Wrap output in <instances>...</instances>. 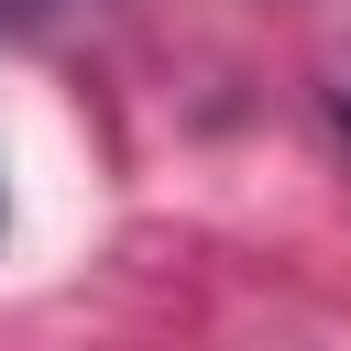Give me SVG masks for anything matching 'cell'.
I'll return each instance as SVG.
<instances>
[{"label":"cell","mask_w":351,"mask_h":351,"mask_svg":"<svg viewBox=\"0 0 351 351\" xmlns=\"http://www.w3.org/2000/svg\"><path fill=\"white\" fill-rule=\"evenodd\" d=\"M318 121H329V143L351 154V44H340V55L318 66Z\"/></svg>","instance_id":"obj_1"},{"label":"cell","mask_w":351,"mask_h":351,"mask_svg":"<svg viewBox=\"0 0 351 351\" xmlns=\"http://www.w3.org/2000/svg\"><path fill=\"white\" fill-rule=\"evenodd\" d=\"M0 11H55V0H0Z\"/></svg>","instance_id":"obj_2"}]
</instances>
